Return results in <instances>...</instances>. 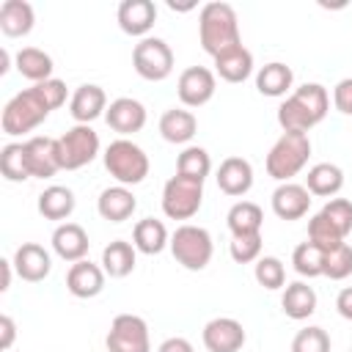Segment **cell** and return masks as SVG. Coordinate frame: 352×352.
Segmentation results:
<instances>
[{
  "label": "cell",
  "instance_id": "f546056e",
  "mask_svg": "<svg viewBox=\"0 0 352 352\" xmlns=\"http://www.w3.org/2000/svg\"><path fill=\"white\" fill-rule=\"evenodd\" d=\"M344 187V170L333 162H316L314 168H308V176H305V190L311 195H319V198H333L338 195Z\"/></svg>",
  "mask_w": 352,
  "mask_h": 352
},
{
  "label": "cell",
  "instance_id": "d6a6232c",
  "mask_svg": "<svg viewBox=\"0 0 352 352\" xmlns=\"http://www.w3.org/2000/svg\"><path fill=\"white\" fill-rule=\"evenodd\" d=\"M135 261H138V250L124 239H113L102 250V270L110 278H126L135 270Z\"/></svg>",
  "mask_w": 352,
  "mask_h": 352
},
{
  "label": "cell",
  "instance_id": "cb8c5ba5",
  "mask_svg": "<svg viewBox=\"0 0 352 352\" xmlns=\"http://www.w3.org/2000/svg\"><path fill=\"white\" fill-rule=\"evenodd\" d=\"M195 132H198V118L184 107H170L160 116V135L173 146L190 143Z\"/></svg>",
  "mask_w": 352,
  "mask_h": 352
},
{
  "label": "cell",
  "instance_id": "7c38bea8",
  "mask_svg": "<svg viewBox=\"0 0 352 352\" xmlns=\"http://www.w3.org/2000/svg\"><path fill=\"white\" fill-rule=\"evenodd\" d=\"M201 341L206 346V352H239L248 341L242 322H236L234 316H214L204 324Z\"/></svg>",
  "mask_w": 352,
  "mask_h": 352
},
{
  "label": "cell",
  "instance_id": "8fae6325",
  "mask_svg": "<svg viewBox=\"0 0 352 352\" xmlns=\"http://www.w3.org/2000/svg\"><path fill=\"white\" fill-rule=\"evenodd\" d=\"M217 91V74L206 66H187L176 80V94L184 107H204Z\"/></svg>",
  "mask_w": 352,
  "mask_h": 352
},
{
  "label": "cell",
  "instance_id": "60d3db41",
  "mask_svg": "<svg viewBox=\"0 0 352 352\" xmlns=\"http://www.w3.org/2000/svg\"><path fill=\"white\" fill-rule=\"evenodd\" d=\"M228 253L236 264H250L261 258V234H250V236H231Z\"/></svg>",
  "mask_w": 352,
  "mask_h": 352
},
{
  "label": "cell",
  "instance_id": "ab89813d",
  "mask_svg": "<svg viewBox=\"0 0 352 352\" xmlns=\"http://www.w3.org/2000/svg\"><path fill=\"white\" fill-rule=\"evenodd\" d=\"M352 275V248L344 242L336 250L324 253V278L330 280H344Z\"/></svg>",
  "mask_w": 352,
  "mask_h": 352
},
{
  "label": "cell",
  "instance_id": "f35d334b",
  "mask_svg": "<svg viewBox=\"0 0 352 352\" xmlns=\"http://www.w3.org/2000/svg\"><path fill=\"white\" fill-rule=\"evenodd\" d=\"M292 352H330V336L324 327L308 324L292 338Z\"/></svg>",
  "mask_w": 352,
  "mask_h": 352
},
{
  "label": "cell",
  "instance_id": "bcb514c9",
  "mask_svg": "<svg viewBox=\"0 0 352 352\" xmlns=\"http://www.w3.org/2000/svg\"><path fill=\"white\" fill-rule=\"evenodd\" d=\"M157 352H195V349H192V344H190L187 338L170 336V338H165V341L157 346Z\"/></svg>",
  "mask_w": 352,
  "mask_h": 352
},
{
  "label": "cell",
  "instance_id": "1f68e13d",
  "mask_svg": "<svg viewBox=\"0 0 352 352\" xmlns=\"http://www.w3.org/2000/svg\"><path fill=\"white\" fill-rule=\"evenodd\" d=\"M226 226L231 231V236H250V234H261L264 226V212L258 204L253 201H236L228 214H226Z\"/></svg>",
  "mask_w": 352,
  "mask_h": 352
},
{
  "label": "cell",
  "instance_id": "2e32d148",
  "mask_svg": "<svg viewBox=\"0 0 352 352\" xmlns=\"http://www.w3.org/2000/svg\"><path fill=\"white\" fill-rule=\"evenodd\" d=\"M118 28L126 33V36H138V38H146L148 30L154 28L157 22V6L151 0H124L118 6Z\"/></svg>",
  "mask_w": 352,
  "mask_h": 352
},
{
  "label": "cell",
  "instance_id": "ee69618b",
  "mask_svg": "<svg viewBox=\"0 0 352 352\" xmlns=\"http://www.w3.org/2000/svg\"><path fill=\"white\" fill-rule=\"evenodd\" d=\"M333 104L338 113L344 116H352V77H344L336 82L333 88Z\"/></svg>",
  "mask_w": 352,
  "mask_h": 352
},
{
  "label": "cell",
  "instance_id": "3957f363",
  "mask_svg": "<svg viewBox=\"0 0 352 352\" xmlns=\"http://www.w3.org/2000/svg\"><path fill=\"white\" fill-rule=\"evenodd\" d=\"M50 113H52V107L47 104L41 91L36 85H30L6 102L3 116H0V126L6 135L16 138V135H25V132H33L36 126H41Z\"/></svg>",
  "mask_w": 352,
  "mask_h": 352
},
{
  "label": "cell",
  "instance_id": "ac0fdd59",
  "mask_svg": "<svg viewBox=\"0 0 352 352\" xmlns=\"http://www.w3.org/2000/svg\"><path fill=\"white\" fill-rule=\"evenodd\" d=\"M88 248H91V239L80 223H60L52 231V250L58 258H63L69 264L82 261L88 256Z\"/></svg>",
  "mask_w": 352,
  "mask_h": 352
},
{
  "label": "cell",
  "instance_id": "44dd1931",
  "mask_svg": "<svg viewBox=\"0 0 352 352\" xmlns=\"http://www.w3.org/2000/svg\"><path fill=\"white\" fill-rule=\"evenodd\" d=\"M69 113L77 124H91L94 118L104 116L107 113V94L102 85H94V82H85L80 85L72 99H69Z\"/></svg>",
  "mask_w": 352,
  "mask_h": 352
},
{
  "label": "cell",
  "instance_id": "d4e9b609",
  "mask_svg": "<svg viewBox=\"0 0 352 352\" xmlns=\"http://www.w3.org/2000/svg\"><path fill=\"white\" fill-rule=\"evenodd\" d=\"M36 25V11L28 0H6L0 6V30L8 38H22L33 30Z\"/></svg>",
  "mask_w": 352,
  "mask_h": 352
},
{
  "label": "cell",
  "instance_id": "83f0119b",
  "mask_svg": "<svg viewBox=\"0 0 352 352\" xmlns=\"http://www.w3.org/2000/svg\"><path fill=\"white\" fill-rule=\"evenodd\" d=\"M280 308H283V314H286L289 319H294V322L308 319V316L316 311V292H314V286H308L305 280L286 283L283 297H280Z\"/></svg>",
  "mask_w": 352,
  "mask_h": 352
},
{
  "label": "cell",
  "instance_id": "5b68a950",
  "mask_svg": "<svg viewBox=\"0 0 352 352\" xmlns=\"http://www.w3.org/2000/svg\"><path fill=\"white\" fill-rule=\"evenodd\" d=\"M104 168H107V173L118 182V184H124V187H135V184H140L146 176H148V170H151V162H148V154L138 146V143H132L129 138H118V140H113L107 148H104Z\"/></svg>",
  "mask_w": 352,
  "mask_h": 352
},
{
  "label": "cell",
  "instance_id": "484cf974",
  "mask_svg": "<svg viewBox=\"0 0 352 352\" xmlns=\"http://www.w3.org/2000/svg\"><path fill=\"white\" fill-rule=\"evenodd\" d=\"M132 245L138 253H146V256H157L162 253L168 245H170V234L165 228L162 220L157 217H143L135 223L132 228Z\"/></svg>",
  "mask_w": 352,
  "mask_h": 352
},
{
  "label": "cell",
  "instance_id": "4fadbf2b",
  "mask_svg": "<svg viewBox=\"0 0 352 352\" xmlns=\"http://www.w3.org/2000/svg\"><path fill=\"white\" fill-rule=\"evenodd\" d=\"M25 160L30 179H50L60 170V157H58V138L36 135L25 140Z\"/></svg>",
  "mask_w": 352,
  "mask_h": 352
},
{
  "label": "cell",
  "instance_id": "ba28073f",
  "mask_svg": "<svg viewBox=\"0 0 352 352\" xmlns=\"http://www.w3.org/2000/svg\"><path fill=\"white\" fill-rule=\"evenodd\" d=\"M204 204V182L187 176H170L162 187V212L170 220H190Z\"/></svg>",
  "mask_w": 352,
  "mask_h": 352
},
{
  "label": "cell",
  "instance_id": "4dcf8cb0",
  "mask_svg": "<svg viewBox=\"0 0 352 352\" xmlns=\"http://www.w3.org/2000/svg\"><path fill=\"white\" fill-rule=\"evenodd\" d=\"M38 214L47 217V220H69L77 201H74V192L63 184H50L47 190L38 192Z\"/></svg>",
  "mask_w": 352,
  "mask_h": 352
},
{
  "label": "cell",
  "instance_id": "d590c367",
  "mask_svg": "<svg viewBox=\"0 0 352 352\" xmlns=\"http://www.w3.org/2000/svg\"><path fill=\"white\" fill-rule=\"evenodd\" d=\"M0 173L8 182H28V160H25V143H6L0 151Z\"/></svg>",
  "mask_w": 352,
  "mask_h": 352
},
{
  "label": "cell",
  "instance_id": "5bb4252c",
  "mask_svg": "<svg viewBox=\"0 0 352 352\" xmlns=\"http://www.w3.org/2000/svg\"><path fill=\"white\" fill-rule=\"evenodd\" d=\"M146 107L143 102L132 99V96H118L107 104V113H104V121L113 132H118L121 138H129L135 132H140L146 126Z\"/></svg>",
  "mask_w": 352,
  "mask_h": 352
},
{
  "label": "cell",
  "instance_id": "681fc988",
  "mask_svg": "<svg viewBox=\"0 0 352 352\" xmlns=\"http://www.w3.org/2000/svg\"><path fill=\"white\" fill-rule=\"evenodd\" d=\"M8 66H11V55H8V50H0V74H6Z\"/></svg>",
  "mask_w": 352,
  "mask_h": 352
},
{
  "label": "cell",
  "instance_id": "7dc6e473",
  "mask_svg": "<svg viewBox=\"0 0 352 352\" xmlns=\"http://www.w3.org/2000/svg\"><path fill=\"white\" fill-rule=\"evenodd\" d=\"M336 311H338L344 319L352 322V286H346V289L338 292V297H336Z\"/></svg>",
  "mask_w": 352,
  "mask_h": 352
},
{
  "label": "cell",
  "instance_id": "f1b7e54d",
  "mask_svg": "<svg viewBox=\"0 0 352 352\" xmlns=\"http://www.w3.org/2000/svg\"><path fill=\"white\" fill-rule=\"evenodd\" d=\"M14 66H16V72H19L25 80H30L33 85H38V82H44V80H52V69H55L50 52L38 50V47H22V50L14 55Z\"/></svg>",
  "mask_w": 352,
  "mask_h": 352
},
{
  "label": "cell",
  "instance_id": "f6af8a7d",
  "mask_svg": "<svg viewBox=\"0 0 352 352\" xmlns=\"http://www.w3.org/2000/svg\"><path fill=\"white\" fill-rule=\"evenodd\" d=\"M0 333H3L0 346H3V349H11V346H14V338H16V324H14V319H11L8 314L0 316Z\"/></svg>",
  "mask_w": 352,
  "mask_h": 352
},
{
  "label": "cell",
  "instance_id": "7a4b0ae2",
  "mask_svg": "<svg viewBox=\"0 0 352 352\" xmlns=\"http://www.w3.org/2000/svg\"><path fill=\"white\" fill-rule=\"evenodd\" d=\"M198 38H201L204 52L212 58H217L220 52L231 47H239L242 36H239V16L234 6L223 0L206 3L198 14Z\"/></svg>",
  "mask_w": 352,
  "mask_h": 352
},
{
  "label": "cell",
  "instance_id": "7402d4cb",
  "mask_svg": "<svg viewBox=\"0 0 352 352\" xmlns=\"http://www.w3.org/2000/svg\"><path fill=\"white\" fill-rule=\"evenodd\" d=\"M214 179H217V187L226 195L239 198V195H245L253 187V165L245 157H226L220 162Z\"/></svg>",
  "mask_w": 352,
  "mask_h": 352
},
{
  "label": "cell",
  "instance_id": "6da1fadb",
  "mask_svg": "<svg viewBox=\"0 0 352 352\" xmlns=\"http://www.w3.org/2000/svg\"><path fill=\"white\" fill-rule=\"evenodd\" d=\"M330 110L327 88L319 82H305L294 88L280 104H278V124L283 132H305L314 129L319 121H324Z\"/></svg>",
  "mask_w": 352,
  "mask_h": 352
},
{
  "label": "cell",
  "instance_id": "603a6c76",
  "mask_svg": "<svg viewBox=\"0 0 352 352\" xmlns=\"http://www.w3.org/2000/svg\"><path fill=\"white\" fill-rule=\"evenodd\" d=\"M212 60H214V74L220 80H226V82H234L236 85V82H245L253 74V55H250V50L245 44L231 47V50L220 52Z\"/></svg>",
  "mask_w": 352,
  "mask_h": 352
},
{
  "label": "cell",
  "instance_id": "d6986e66",
  "mask_svg": "<svg viewBox=\"0 0 352 352\" xmlns=\"http://www.w3.org/2000/svg\"><path fill=\"white\" fill-rule=\"evenodd\" d=\"M138 209V198L129 187L124 184H113V187H104L96 198V212L102 214V220L107 223H124L135 214Z\"/></svg>",
  "mask_w": 352,
  "mask_h": 352
},
{
  "label": "cell",
  "instance_id": "e0dca14e",
  "mask_svg": "<svg viewBox=\"0 0 352 352\" xmlns=\"http://www.w3.org/2000/svg\"><path fill=\"white\" fill-rule=\"evenodd\" d=\"M311 209V192L305 190V184L297 182H283L275 187L272 192V212L280 220H300L305 217Z\"/></svg>",
  "mask_w": 352,
  "mask_h": 352
},
{
  "label": "cell",
  "instance_id": "4316f807",
  "mask_svg": "<svg viewBox=\"0 0 352 352\" xmlns=\"http://www.w3.org/2000/svg\"><path fill=\"white\" fill-rule=\"evenodd\" d=\"M292 82H294V72H292V66H286L280 60H270L256 72V91L261 96L280 99L292 91Z\"/></svg>",
  "mask_w": 352,
  "mask_h": 352
},
{
  "label": "cell",
  "instance_id": "30bf717a",
  "mask_svg": "<svg viewBox=\"0 0 352 352\" xmlns=\"http://www.w3.org/2000/svg\"><path fill=\"white\" fill-rule=\"evenodd\" d=\"M107 352H151L148 324L138 314H118L107 330Z\"/></svg>",
  "mask_w": 352,
  "mask_h": 352
},
{
  "label": "cell",
  "instance_id": "9a60e30c",
  "mask_svg": "<svg viewBox=\"0 0 352 352\" xmlns=\"http://www.w3.org/2000/svg\"><path fill=\"white\" fill-rule=\"evenodd\" d=\"M14 270L22 280L28 283H38L50 275L52 270V258L47 253V248H41L38 242H22L16 250H14Z\"/></svg>",
  "mask_w": 352,
  "mask_h": 352
},
{
  "label": "cell",
  "instance_id": "f907efd6",
  "mask_svg": "<svg viewBox=\"0 0 352 352\" xmlns=\"http://www.w3.org/2000/svg\"><path fill=\"white\" fill-rule=\"evenodd\" d=\"M349 352H352V349H349Z\"/></svg>",
  "mask_w": 352,
  "mask_h": 352
},
{
  "label": "cell",
  "instance_id": "277c9868",
  "mask_svg": "<svg viewBox=\"0 0 352 352\" xmlns=\"http://www.w3.org/2000/svg\"><path fill=\"white\" fill-rule=\"evenodd\" d=\"M308 157H311V138L305 132H283L267 154V173L280 184L292 182L308 165Z\"/></svg>",
  "mask_w": 352,
  "mask_h": 352
},
{
  "label": "cell",
  "instance_id": "ffe728a7",
  "mask_svg": "<svg viewBox=\"0 0 352 352\" xmlns=\"http://www.w3.org/2000/svg\"><path fill=\"white\" fill-rule=\"evenodd\" d=\"M104 278L107 275H104V270L99 264L82 258V261H77V264L69 267V272H66V289H69V294H74L80 300H91V297L102 294Z\"/></svg>",
  "mask_w": 352,
  "mask_h": 352
},
{
  "label": "cell",
  "instance_id": "74e56055",
  "mask_svg": "<svg viewBox=\"0 0 352 352\" xmlns=\"http://www.w3.org/2000/svg\"><path fill=\"white\" fill-rule=\"evenodd\" d=\"M253 278H256L258 286L275 292V289H280L286 283V267H283V261L278 256H261L256 261V267H253Z\"/></svg>",
  "mask_w": 352,
  "mask_h": 352
},
{
  "label": "cell",
  "instance_id": "52a82bcc",
  "mask_svg": "<svg viewBox=\"0 0 352 352\" xmlns=\"http://www.w3.org/2000/svg\"><path fill=\"white\" fill-rule=\"evenodd\" d=\"M99 135L94 132L91 124H74L58 138V157H60V170H80L88 162L96 160L99 154Z\"/></svg>",
  "mask_w": 352,
  "mask_h": 352
},
{
  "label": "cell",
  "instance_id": "c3c4849f",
  "mask_svg": "<svg viewBox=\"0 0 352 352\" xmlns=\"http://www.w3.org/2000/svg\"><path fill=\"white\" fill-rule=\"evenodd\" d=\"M11 267H14V261H8V258L0 261V270H3V283H0V289H3V292H8V286H11Z\"/></svg>",
  "mask_w": 352,
  "mask_h": 352
},
{
  "label": "cell",
  "instance_id": "9c48e42d",
  "mask_svg": "<svg viewBox=\"0 0 352 352\" xmlns=\"http://www.w3.org/2000/svg\"><path fill=\"white\" fill-rule=\"evenodd\" d=\"M132 66L143 80L160 82L173 72V50L160 36H146L132 50Z\"/></svg>",
  "mask_w": 352,
  "mask_h": 352
},
{
  "label": "cell",
  "instance_id": "b9f144b4",
  "mask_svg": "<svg viewBox=\"0 0 352 352\" xmlns=\"http://www.w3.org/2000/svg\"><path fill=\"white\" fill-rule=\"evenodd\" d=\"M322 214L341 231V236H346L352 231V201H346V198H330L322 206Z\"/></svg>",
  "mask_w": 352,
  "mask_h": 352
},
{
  "label": "cell",
  "instance_id": "8d00e7d4",
  "mask_svg": "<svg viewBox=\"0 0 352 352\" xmlns=\"http://www.w3.org/2000/svg\"><path fill=\"white\" fill-rule=\"evenodd\" d=\"M308 242H314L319 250L330 253V250H336L338 245H344V236H341V231H338L322 212H316V214L308 220Z\"/></svg>",
  "mask_w": 352,
  "mask_h": 352
},
{
  "label": "cell",
  "instance_id": "836d02e7",
  "mask_svg": "<svg viewBox=\"0 0 352 352\" xmlns=\"http://www.w3.org/2000/svg\"><path fill=\"white\" fill-rule=\"evenodd\" d=\"M212 170V157L204 146H184V151L179 154L176 160V173L179 176H187V179H195V182H204Z\"/></svg>",
  "mask_w": 352,
  "mask_h": 352
},
{
  "label": "cell",
  "instance_id": "7bdbcfd3",
  "mask_svg": "<svg viewBox=\"0 0 352 352\" xmlns=\"http://www.w3.org/2000/svg\"><path fill=\"white\" fill-rule=\"evenodd\" d=\"M36 88L41 91V96L47 99V104H50L52 110H58V107L66 102V96H69V88H66V82H63V80H58V77H52V80H44V82H38Z\"/></svg>",
  "mask_w": 352,
  "mask_h": 352
},
{
  "label": "cell",
  "instance_id": "8992f818",
  "mask_svg": "<svg viewBox=\"0 0 352 352\" xmlns=\"http://www.w3.org/2000/svg\"><path fill=\"white\" fill-rule=\"evenodd\" d=\"M170 253L173 258L190 270V272H201L209 261H212V253H214V242H212V234L204 228V226H192V223H184L179 226L173 234H170Z\"/></svg>",
  "mask_w": 352,
  "mask_h": 352
},
{
  "label": "cell",
  "instance_id": "e575fe53",
  "mask_svg": "<svg viewBox=\"0 0 352 352\" xmlns=\"http://www.w3.org/2000/svg\"><path fill=\"white\" fill-rule=\"evenodd\" d=\"M294 272L302 278H319L324 275V250H319L314 242H300L292 253Z\"/></svg>",
  "mask_w": 352,
  "mask_h": 352
}]
</instances>
